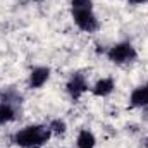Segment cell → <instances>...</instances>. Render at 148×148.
I'll use <instances>...</instances> for the list:
<instances>
[{"instance_id": "10", "label": "cell", "mask_w": 148, "mask_h": 148, "mask_svg": "<svg viewBox=\"0 0 148 148\" xmlns=\"http://www.w3.org/2000/svg\"><path fill=\"white\" fill-rule=\"evenodd\" d=\"M48 129L52 131V134L55 136H64L67 133V124L64 119H53L50 124H48Z\"/></svg>"}, {"instance_id": "12", "label": "cell", "mask_w": 148, "mask_h": 148, "mask_svg": "<svg viewBox=\"0 0 148 148\" xmlns=\"http://www.w3.org/2000/svg\"><path fill=\"white\" fill-rule=\"evenodd\" d=\"M148 0H129V3H133V5H143V3H147Z\"/></svg>"}, {"instance_id": "4", "label": "cell", "mask_w": 148, "mask_h": 148, "mask_svg": "<svg viewBox=\"0 0 148 148\" xmlns=\"http://www.w3.org/2000/svg\"><path fill=\"white\" fill-rule=\"evenodd\" d=\"M88 90H90V86H88V81H86L84 74H79V73L73 74L69 77L67 84H66V91L73 100H79Z\"/></svg>"}, {"instance_id": "8", "label": "cell", "mask_w": 148, "mask_h": 148, "mask_svg": "<svg viewBox=\"0 0 148 148\" xmlns=\"http://www.w3.org/2000/svg\"><path fill=\"white\" fill-rule=\"evenodd\" d=\"M76 147L77 148H95L97 147V138L91 131L88 129H83L79 131L77 138H76Z\"/></svg>"}, {"instance_id": "14", "label": "cell", "mask_w": 148, "mask_h": 148, "mask_svg": "<svg viewBox=\"0 0 148 148\" xmlns=\"http://www.w3.org/2000/svg\"><path fill=\"white\" fill-rule=\"evenodd\" d=\"M147 141H148V138H147Z\"/></svg>"}, {"instance_id": "7", "label": "cell", "mask_w": 148, "mask_h": 148, "mask_svg": "<svg viewBox=\"0 0 148 148\" xmlns=\"http://www.w3.org/2000/svg\"><path fill=\"white\" fill-rule=\"evenodd\" d=\"M114 90H115V81H114L112 77H102V79H98V81L91 86V93H93L95 97H98V98L109 97Z\"/></svg>"}, {"instance_id": "6", "label": "cell", "mask_w": 148, "mask_h": 148, "mask_svg": "<svg viewBox=\"0 0 148 148\" xmlns=\"http://www.w3.org/2000/svg\"><path fill=\"white\" fill-rule=\"evenodd\" d=\"M129 105L136 109H145L148 107V83H143L136 86L131 95H129Z\"/></svg>"}, {"instance_id": "13", "label": "cell", "mask_w": 148, "mask_h": 148, "mask_svg": "<svg viewBox=\"0 0 148 148\" xmlns=\"http://www.w3.org/2000/svg\"><path fill=\"white\" fill-rule=\"evenodd\" d=\"M35 2H40V0H35Z\"/></svg>"}, {"instance_id": "9", "label": "cell", "mask_w": 148, "mask_h": 148, "mask_svg": "<svg viewBox=\"0 0 148 148\" xmlns=\"http://www.w3.org/2000/svg\"><path fill=\"white\" fill-rule=\"evenodd\" d=\"M14 119H16V109H14V105L2 102V103H0V126L10 122V121H14Z\"/></svg>"}, {"instance_id": "1", "label": "cell", "mask_w": 148, "mask_h": 148, "mask_svg": "<svg viewBox=\"0 0 148 148\" xmlns=\"http://www.w3.org/2000/svg\"><path fill=\"white\" fill-rule=\"evenodd\" d=\"M50 136L52 131L48 129V126L31 124L16 131L12 136V143L19 148H40L50 140Z\"/></svg>"}, {"instance_id": "5", "label": "cell", "mask_w": 148, "mask_h": 148, "mask_svg": "<svg viewBox=\"0 0 148 148\" xmlns=\"http://www.w3.org/2000/svg\"><path fill=\"white\" fill-rule=\"evenodd\" d=\"M48 79H50V67H45V66L33 67L29 76H28V88L40 90V88H43L47 84Z\"/></svg>"}, {"instance_id": "11", "label": "cell", "mask_w": 148, "mask_h": 148, "mask_svg": "<svg viewBox=\"0 0 148 148\" xmlns=\"http://www.w3.org/2000/svg\"><path fill=\"white\" fill-rule=\"evenodd\" d=\"M93 9V0H71V10Z\"/></svg>"}, {"instance_id": "3", "label": "cell", "mask_w": 148, "mask_h": 148, "mask_svg": "<svg viewBox=\"0 0 148 148\" xmlns=\"http://www.w3.org/2000/svg\"><path fill=\"white\" fill-rule=\"evenodd\" d=\"M74 24L84 31V33H95L100 28V21L95 16L93 9H83V10H71Z\"/></svg>"}, {"instance_id": "2", "label": "cell", "mask_w": 148, "mask_h": 148, "mask_svg": "<svg viewBox=\"0 0 148 148\" xmlns=\"http://www.w3.org/2000/svg\"><path fill=\"white\" fill-rule=\"evenodd\" d=\"M107 59L115 66H126V64H133L138 59V52L129 41H121L112 45L107 50Z\"/></svg>"}]
</instances>
